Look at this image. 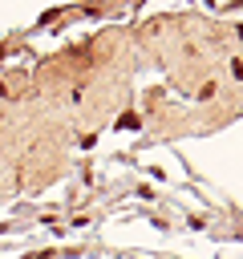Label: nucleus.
Here are the masks:
<instances>
[{
    "instance_id": "nucleus-2",
    "label": "nucleus",
    "mask_w": 243,
    "mask_h": 259,
    "mask_svg": "<svg viewBox=\"0 0 243 259\" xmlns=\"http://www.w3.org/2000/svg\"><path fill=\"white\" fill-rule=\"evenodd\" d=\"M231 73H235V77H239V81H243V61H239V57H235V61H231Z\"/></svg>"
},
{
    "instance_id": "nucleus-1",
    "label": "nucleus",
    "mask_w": 243,
    "mask_h": 259,
    "mask_svg": "<svg viewBox=\"0 0 243 259\" xmlns=\"http://www.w3.org/2000/svg\"><path fill=\"white\" fill-rule=\"evenodd\" d=\"M118 130H138V118H134V114H122V118H118Z\"/></svg>"
}]
</instances>
